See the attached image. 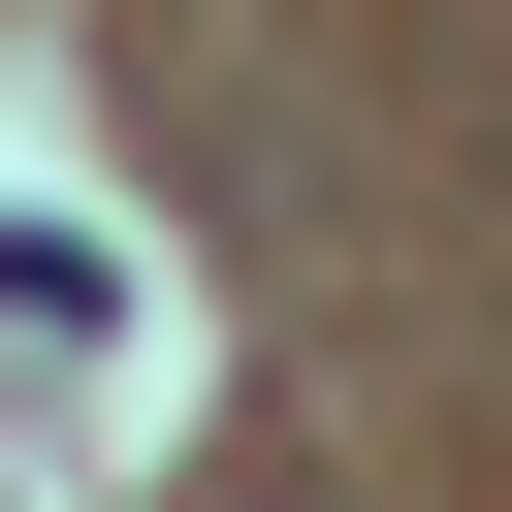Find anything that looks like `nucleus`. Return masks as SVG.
Listing matches in <instances>:
<instances>
[{"label":"nucleus","instance_id":"1","mask_svg":"<svg viewBox=\"0 0 512 512\" xmlns=\"http://www.w3.org/2000/svg\"><path fill=\"white\" fill-rule=\"evenodd\" d=\"M96 320H128V256H96V224H0V352H32V384H64V352H96Z\"/></svg>","mask_w":512,"mask_h":512}]
</instances>
